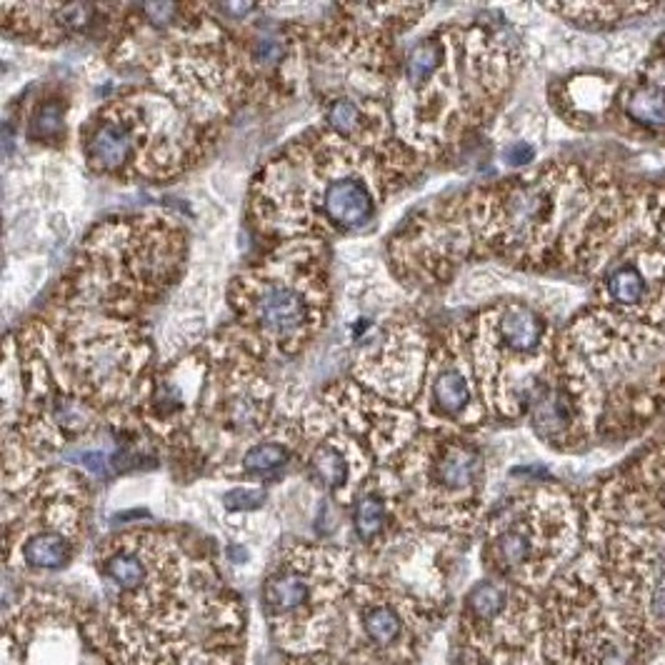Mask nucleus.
<instances>
[{"instance_id": "f257e3e1", "label": "nucleus", "mask_w": 665, "mask_h": 665, "mask_svg": "<svg viewBox=\"0 0 665 665\" xmlns=\"http://www.w3.org/2000/svg\"><path fill=\"white\" fill-rule=\"evenodd\" d=\"M635 193L595 165L555 160L415 210L388 243L410 290H438L470 260L533 273L595 275L633 210Z\"/></svg>"}, {"instance_id": "f8f14e48", "label": "nucleus", "mask_w": 665, "mask_h": 665, "mask_svg": "<svg viewBox=\"0 0 665 665\" xmlns=\"http://www.w3.org/2000/svg\"><path fill=\"white\" fill-rule=\"evenodd\" d=\"M583 515L555 485H535L510 495L483 523L480 558L495 578L528 590L548 588L575 555Z\"/></svg>"}, {"instance_id": "a878e982", "label": "nucleus", "mask_w": 665, "mask_h": 665, "mask_svg": "<svg viewBox=\"0 0 665 665\" xmlns=\"http://www.w3.org/2000/svg\"><path fill=\"white\" fill-rule=\"evenodd\" d=\"M28 138L33 143L60 145L68 138V100L60 93H45L33 103L28 115Z\"/></svg>"}, {"instance_id": "1a4fd4ad", "label": "nucleus", "mask_w": 665, "mask_h": 665, "mask_svg": "<svg viewBox=\"0 0 665 665\" xmlns=\"http://www.w3.org/2000/svg\"><path fill=\"white\" fill-rule=\"evenodd\" d=\"M490 420L525 418L555 360L553 325L523 298H500L460 323Z\"/></svg>"}, {"instance_id": "cd10ccee", "label": "nucleus", "mask_w": 665, "mask_h": 665, "mask_svg": "<svg viewBox=\"0 0 665 665\" xmlns=\"http://www.w3.org/2000/svg\"><path fill=\"white\" fill-rule=\"evenodd\" d=\"M533 158H535V148L533 145L523 143V140H515V143H510L508 148L503 150V160L505 165H510V168H523V165H528Z\"/></svg>"}, {"instance_id": "ddd939ff", "label": "nucleus", "mask_w": 665, "mask_h": 665, "mask_svg": "<svg viewBox=\"0 0 665 665\" xmlns=\"http://www.w3.org/2000/svg\"><path fill=\"white\" fill-rule=\"evenodd\" d=\"M543 633L550 665H643L653 643L585 558L545 588Z\"/></svg>"}, {"instance_id": "bb28decb", "label": "nucleus", "mask_w": 665, "mask_h": 665, "mask_svg": "<svg viewBox=\"0 0 665 665\" xmlns=\"http://www.w3.org/2000/svg\"><path fill=\"white\" fill-rule=\"evenodd\" d=\"M265 500V490L258 485H238L225 495V508L228 510H255Z\"/></svg>"}, {"instance_id": "a211bd4d", "label": "nucleus", "mask_w": 665, "mask_h": 665, "mask_svg": "<svg viewBox=\"0 0 665 665\" xmlns=\"http://www.w3.org/2000/svg\"><path fill=\"white\" fill-rule=\"evenodd\" d=\"M353 380L378 398L400 408H413L428 370L430 345L420 320L400 308L350 320Z\"/></svg>"}, {"instance_id": "b1692460", "label": "nucleus", "mask_w": 665, "mask_h": 665, "mask_svg": "<svg viewBox=\"0 0 665 665\" xmlns=\"http://www.w3.org/2000/svg\"><path fill=\"white\" fill-rule=\"evenodd\" d=\"M620 83L623 80L608 78V75H570V78L553 85L550 100H553V108L568 123L590 128V125L600 123L608 113H613Z\"/></svg>"}, {"instance_id": "20e7f679", "label": "nucleus", "mask_w": 665, "mask_h": 665, "mask_svg": "<svg viewBox=\"0 0 665 665\" xmlns=\"http://www.w3.org/2000/svg\"><path fill=\"white\" fill-rule=\"evenodd\" d=\"M518 68L513 45L485 25H440L410 45L390 88L400 143L423 160L455 153L503 105Z\"/></svg>"}, {"instance_id": "f03ea898", "label": "nucleus", "mask_w": 665, "mask_h": 665, "mask_svg": "<svg viewBox=\"0 0 665 665\" xmlns=\"http://www.w3.org/2000/svg\"><path fill=\"white\" fill-rule=\"evenodd\" d=\"M95 570L125 665H240L243 603L200 543L178 530H123L95 550Z\"/></svg>"}, {"instance_id": "0eeeda50", "label": "nucleus", "mask_w": 665, "mask_h": 665, "mask_svg": "<svg viewBox=\"0 0 665 665\" xmlns=\"http://www.w3.org/2000/svg\"><path fill=\"white\" fill-rule=\"evenodd\" d=\"M220 128L203 123L155 85L105 100L78 128L80 158L95 175L165 183L213 148Z\"/></svg>"}, {"instance_id": "c85d7f7f", "label": "nucleus", "mask_w": 665, "mask_h": 665, "mask_svg": "<svg viewBox=\"0 0 665 665\" xmlns=\"http://www.w3.org/2000/svg\"><path fill=\"white\" fill-rule=\"evenodd\" d=\"M285 665H350L340 658L333 650H323V653H310V655H293L285 660Z\"/></svg>"}, {"instance_id": "39448f33", "label": "nucleus", "mask_w": 665, "mask_h": 665, "mask_svg": "<svg viewBox=\"0 0 665 665\" xmlns=\"http://www.w3.org/2000/svg\"><path fill=\"white\" fill-rule=\"evenodd\" d=\"M185 260L188 235L173 215H113L85 235L50 305L143 320L178 285Z\"/></svg>"}, {"instance_id": "423d86ee", "label": "nucleus", "mask_w": 665, "mask_h": 665, "mask_svg": "<svg viewBox=\"0 0 665 665\" xmlns=\"http://www.w3.org/2000/svg\"><path fill=\"white\" fill-rule=\"evenodd\" d=\"M263 248L230 280L228 328L263 363L298 358L333 313L328 243L295 238Z\"/></svg>"}, {"instance_id": "6ab92c4d", "label": "nucleus", "mask_w": 665, "mask_h": 665, "mask_svg": "<svg viewBox=\"0 0 665 665\" xmlns=\"http://www.w3.org/2000/svg\"><path fill=\"white\" fill-rule=\"evenodd\" d=\"M413 410L420 420V430L475 433L485 420H490L460 323L450 325L430 345L428 370Z\"/></svg>"}, {"instance_id": "6e6552de", "label": "nucleus", "mask_w": 665, "mask_h": 665, "mask_svg": "<svg viewBox=\"0 0 665 665\" xmlns=\"http://www.w3.org/2000/svg\"><path fill=\"white\" fill-rule=\"evenodd\" d=\"M355 580L353 550L305 540L283 545L260 583V608L275 645L288 658L330 650Z\"/></svg>"}, {"instance_id": "2eb2a0df", "label": "nucleus", "mask_w": 665, "mask_h": 665, "mask_svg": "<svg viewBox=\"0 0 665 665\" xmlns=\"http://www.w3.org/2000/svg\"><path fill=\"white\" fill-rule=\"evenodd\" d=\"M433 628V603L393 575H363L343 603L338 655L350 665H415Z\"/></svg>"}, {"instance_id": "4be33fe9", "label": "nucleus", "mask_w": 665, "mask_h": 665, "mask_svg": "<svg viewBox=\"0 0 665 665\" xmlns=\"http://www.w3.org/2000/svg\"><path fill=\"white\" fill-rule=\"evenodd\" d=\"M615 118L645 138H665V50L658 48L620 83Z\"/></svg>"}, {"instance_id": "4468645a", "label": "nucleus", "mask_w": 665, "mask_h": 665, "mask_svg": "<svg viewBox=\"0 0 665 665\" xmlns=\"http://www.w3.org/2000/svg\"><path fill=\"white\" fill-rule=\"evenodd\" d=\"M90 530V490L83 475L45 465L23 488L3 493V560L18 573H58Z\"/></svg>"}, {"instance_id": "393cba45", "label": "nucleus", "mask_w": 665, "mask_h": 665, "mask_svg": "<svg viewBox=\"0 0 665 665\" xmlns=\"http://www.w3.org/2000/svg\"><path fill=\"white\" fill-rule=\"evenodd\" d=\"M553 13L565 15V20L580 25L588 30H603L613 28V25L625 23L630 18L650 13L655 5L650 3H558V5H545Z\"/></svg>"}, {"instance_id": "aec40b11", "label": "nucleus", "mask_w": 665, "mask_h": 665, "mask_svg": "<svg viewBox=\"0 0 665 665\" xmlns=\"http://www.w3.org/2000/svg\"><path fill=\"white\" fill-rule=\"evenodd\" d=\"M120 5L105 3H3V33L33 45H58L90 35L98 25L115 28Z\"/></svg>"}, {"instance_id": "5701e85b", "label": "nucleus", "mask_w": 665, "mask_h": 665, "mask_svg": "<svg viewBox=\"0 0 665 665\" xmlns=\"http://www.w3.org/2000/svg\"><path fill=\"white\" fill-rule=\"evenodd\" d=\"M298 460V410H288L268 433L245 445L218 475L238 480L240 485L273 480Z\"/></svg>"}, {"instance_id": "dca6fc26", "label": "nucleus", "mask_w": 665, "mask_h": 665, "mask_svg": "<svg viewBox=\"0 0 665 665\" xmlns=\"http://www.w3.org/2000/svg\"><path fill=\"white\" fill-rule=\"evenodd\" d=\"M583 555L615 603L645 630L665 638V530L585 520Z\"/></svg>"}, {"instance_id": "9b49d317", "label": "nucleus", "mask_w": 665, "mask_h": 665, "mask_svg": "<svg viewBox=\"0 0 665 665\" xmlns=\"http://www.w3.org/2000/svg\"><path fill=\"white\" fill-rule=\"evenodd\" d=\"M413 530L470 535L483 515L485 455L473 433L420 430L388 465Z\"/></svg>"}, {"instance_id": "9d476101", "label": "nucleus", "mask_w": 665, "mask_h": 665, "mask_svg": "<svg viewBox=\"0 0 665 665\" xmlns=\"http://www.w3.org/2000/svg\"><path fill=\"white\" fill-rule=\"evenodd\" d=\"M208 358L198 418L190 430L188 455L218 473L245 445L275 428L288 410L280 405L278 385L263 360L250 353L230 328L203 343Z\"/></svg>"}, {"instance_id": "f3484780", "label": "nucleus", "mask_w": 665, "mask_h": 665, "mask_svg": "<svg viewBox=\"0 0 665 665\" xmlns=\"http://www.w3.org/2000/svg\"><path fill=\"white\" fill-rule=\"evenodd\" d=\"M463 643L480 665H545L543 600L510 580L470 585L458 613Z\"/></svg>"}, {"instance_id": "412c9836", "label": "nucleus", "mask_w": 665, "mask_h": 665, "mask_svg": "<svg viewBox=\"0 0 665 665\" xmlns=\"http://www.w3.org/2000/svg\"><path fill=\"white\" fill-rule=\"evenodd\" d=\"M350 520H353L355 538L368 553L380 555L398 538L415 533L403 513L398 485H395L388 465L380 468L355 495L353 505H350Z\"/></svg>"}, {"instance_id": "7ed1b4c3", "label": "nucleus", "mask_w": 665, "mask_h": 665, "mask_svg": "<svg viewBox=\"0 0 665 665\" xmlns=\"http://www.w3.org/2000/svg\"><path fill=\"white\" fill-rule=\"evenodd\" d=\"M425 160L410 148L378 153L325 125L280 148L248 190V220L260 243L338 238L370 225L385 200L413 183Z\"/></svg>"}, {"instance_id": "c756f323", "label": "nucleus", "mask_w": 665, "mask_h": 665, "mask_svg": "<svg viewBox=\"0 0 665 665\" xmlns=\"http://www.w3.org/2000/svg\"><path fill=\"white\" fill-rule=\"evenodd\" d=\"M545 665H550V663H545Z\"/></svg>"}]
</instances>
